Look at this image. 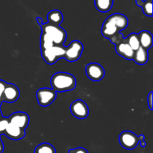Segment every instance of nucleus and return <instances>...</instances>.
<instances>
[{
	"label": "nucleus",
	"instance_id": "9",
	"mask_svg": "<svg viewBox=\"0 0 153 153\" xmlns=\"http://www.w3.org/2000/svg\"><path fill=\"white\" fill-rule=\"evenodd\" d=\"M85 73L88 79L94 82L102 80L105 76V70L102 66L97 63H90L85 67Z\"/></svg>",
	"mask_w": 153,
	"mask_h": 153
},
{
	"label": "nucleus",
	"instance_id": "31",
	"mask_svg": "<svg viewBox=\"0 0 153 153\" xmlns=\"http://www.w3.org/2000/svg\"><path fill=\"white\" fill-rule=\"evenodd\" d=\"M1 103H2V102H1V100H0V107H1Z\"/></svg>",
	"mask_w": 153,
	"mask_h": 153
},
{
	"label": "nucleus",
	"instance_id": "27",
	"mask_svg": "<svg viewBox=\"0 0 153 153\" xmlns=\"http://www.w3.org/2000/svg\"><path fill=\"white\" fill-rule=\"evenodd\" d=\"M139 137V143L140 144L141 147H145L146 146V142L144 140V135L143 134H140V135L138 136Z\"/></svg>",
	"mask_w": 153,
	"mask_h": 153
},
{
	"label": "nucleus",
	"instance_id": "26",
	"mask_svg": "<svg viewBox=\"0 0 153 153\" xmlns=\"http://www.w3.org/2000/svg\"><path fill=\"white\" fill-rule=\"evenodd\" d=\"M152 94L153 92H150L149 93V96L147 97V101H148V105H149V107L150 110H152Z\"/></svg>",
	"mask_w": 153,
	"mask_h": 153
},
{
	"label": "nucleus",
	"instance_id": "21",
	"mask_svg": "<svg viewBox=\"0 0 153 153\" xmlns=\"http://www.w3.org/2000/svg\"><path fill=\"white\" fill-rule=\"evenodd\" d=\"M127 43L129 45L130 47L134 51H136L140 47V42H139L138 34L137 33H131L126 38Z\"/></svg>",
	"mask_w": 153,
	"mask_h": 153
},
{
	"label": "nucleus",
	"instance_id": "8",
	"mask_svg": "<svg viewBox=\"0 0 153 153\" xmlns=\"http://www.w3.org/2000/svg\"><path fill=\"white\" fill-rule=\"evenodd\" d=\"M70 111L75 117L79 120H84L89 115L88 106L83 100H76L70 105Z\"/></svg>",
	"mask_w": 153,
	"mask_h": 153
},
{
	"label": "nucleus",
	"instance_id": "1",
	"mask_svg": "<svg viewBox=\"0 0 153 153\" xmlns=\"http://www.w3.org/2000/svg\"><path fill=\"white\" fill-rule=\"evenodd\" d=\"M50 84L55 92H66L76 88V79L70 73L58 72L52 76Z\"/></svg>",
	"mask_w": 153,
	"mask_h": 153
},
{
	"label": "nucleus",
	"instance_id": "16",
	"mask_svg": "<svg viewBox=\"0 0 153 153\" xmlns=\"http://www.w3.org/2000/svg\"><path fill=\"white\" fill-rule=\"evenodd\" d=\"M149 59V54L148 50L140 47L138 49L134 51L132 60L139 65H143L146 64Z\"/></svg>",
	"mask_w": 153,
	"mask_h": 153
},
{
	"label": "nucleus",
	"instance_id": "6",
	"mask_svg": "<svg viewBox=\"0 0 153 153\" xmlns=\"http://www.w3.org/2000/svg\"><path fill=\"white\" fill-rule=\"evenodd\" d=\"M36 97L38 104L42 107H46L55 101L57 94L52 88H43L37 91Z\"/></svg>",
	"mask_w": 153,
	"mask_h": 153
},
{
	"label": "nucleus",
	"instance_id": "10",
	"mask_svg": "<svg viewBox=\"0 0 153 153\" xmlns=\"http://www.w3.org/2000/svg\"><path fill=\"white\" fill-rule=\"evenodd\" d=\"M19 95V90L16 85L12 83H7L1 97V102L8 103L15 102L18 100Z\"/></svg>",
	"mask_w": 153,
	"mask_h": 153
},
{
	"label": "nucleus",
	"instance_id": "19",
	"mask_svg": "<svg viewBox=\"0 0 153 153\" xmlns=\"http://www.w3.org/2000/svg\"><path fill=\"white\" fill-rule=\"evenodd\" d=\"M136 4L142 7L145 15L148 16H152V0H136Z\"/></svg>",
	"mask_w": 153,
	"mask_h": 153
},
{
	"label": "nucleus",
	"instance_id": "28",
	"mask_svg": "<svg viewBox=\"0 0 153 153\" xmlns=\"http://www.w3.org/2000/svg\"><path fill=\"white\" fill-rule=\"evenodd\" d=\"M4 143H3L2 140H1V138H0V153H2L4 152Z\"/></svg>",
	"mask_w": 153,
	"mask_h": 153
},
{
	"label": "nucleus",
	"instance_id": "4",
	"mask_svg": "<svg viewBox=\"0 0 153 153\" xmlns=\"http://www.w3.org/2000/svg\"><path fill=\"white\" fill-rule=\"evenodd\" d=\"M65 52V46H54L49 49L41 51L42 58L47 64H55L61 58H64Z\"/></svg>",
	"mask_w": 153,
	"mask_h": 153
},
{
	"label": "nucleus",
	"instance_id": "14",
	"mask_svg": "<svg viewBox=\"0 0 153 153\" xmlns=\"http://www.w3.org/2000/svg\"><path fill=\"white\" fill-rule=\"evenodd\" d=\"M107 19H108L109 21H111L112 23L114 24L117 26V28L120 31L126 29V27L128 26V18H127L125 15L122 14V13H114V14L109 16Z\"/></svg>",
	"mask_w": 153,
	"mask_h": 153
},
{
	"label": "nucleus",
	"instance_id": "7",
	"mask_svg": "<svg viewBox=\"0 0 153 153\" xmlns=\"http://www.w3.org/2000/svg\"><path fill=\"white\" fill-rule=\"evenodd\" d=\"M119 141L124 149L131 150L139 144V137L135 133L131 131H123L119 136Z\"/></svg>",
	"mask_w": 153,
	"mask_h": 153
},
{
	"label": "nucleus",
	"instance_id": "24",
	"mask_svg": "<svg viewBox=\"0 0 153 153\" xmlns=\"http://www.w3.org/2000/svg\"><path fill=\"white\" fill-rule=\"evenodd\" d=\"M68 153H89L86 149L83 147H77L71 149L68 151Z\"/></svg>",
	"mask_w": 153,
	"mask_h": 153
},
{
	"label": "nucleus",
	"instance_id": "15",
	"mask_svg": "<svg viewBox=\"0 0 153 153\" xmlns=\"http://www.w3.org/2000/svg\"><path fill=\"white\" fill-rule=\"evenodd\" d=\"M139 42H140V47L149 50L152 46L153 37L152 34L149 31L143 30L138 34Z\"/></svg>",
	"mask_w": 153,
	"mask_h": 153
},
{
	"label": "nucleus",
	"instance_id": "2",
	"mask_svg": "<svg viewBox=\"0 0 153 153\" xmlns=\"http://www.w3.org/2000/svg\"><path fill=\"white\" fill-rule=\"evenodd\" d=\"M42 32H45L52 37L55 46H63L67 39V32L60 25H51L49 23H43L40 25Z\"/></svg>",
	"mask_w": 153,
	"mask_h": 153
},
{
	"label": "nucleus",
	"instance_id": "20",
	"mask_svg": "<svg viewBox=\"0 0 153 153\" xmlns=\"http://www.w3.org/2000/svg\"><path fill=\"white\" fill-rule=\"evenodd\" d=\"M54 46H55V44H54L52 37L46 33L42 32L41 36H40V49H41V51L49 49Z\"/></svg>",
	"mask_w": 153,
	"mask_h": 153
},
{
	"label": "nucleus",
	"instance_id": "22",
	"mask_svg": "<svg viewBox=\"0 0 153 153\" xmlns=\"http://www.w3.org/2000/svg\"><path fill=\"white\" fill-rule=\"evenodd\" d=\"M34 153H56V150L50 143H42L36 146Z\"/></svg>",
	"mask_w": 153,
	"mask_h": 153
},
{
	"label": "nucleus",
	"instance_id": "18",
	"mask_svg": "<svg viewBox=\"0 0 153 153\" xmlns=\"http://www.w3.org/2000/svg\"><path fill=\"white\" fill-rule=\"evenodd\" d=\"M114 0H94L95 7L99 11L106 13L111 9Z\"/></svg>",
	"mask_w": 153,
	"mask_h": 153
},
{
	"label": "nucleus",
	"instance_id": "17",
	"mask_svg": "<svg viewBox=\"0 0 153 153\" xmlns=\"http://www.w3.org/2000/svg\"><path fill=\"white\" fill-rule=\"evenodd\" d=\"M63 14L60 10H52L47 15L48 23L54 25H60L63 22Z\"/></svg>",
	"mask_w": 153,
	"mask_h": 153
},
{
	"label": "nucleus",
	"instance_id": "13",
	"mask_svg": "<svg viewBox=\"0 0 153 153\" xmlns=\"http://www.w3.org/2000/svg\"><path fill=\"white\" fill-rule=\"evenodd\" d=\"M4 134H5L8 138L11 139V140H19L25 137V130L9 123L5 131H4Z\"/></svg>",
	"mask_w": 153,
	"mask_h": 153
},
{
	"label": "nucleus",
	"instance_id": "23",
	"mask_svg": "<svg viewBox=\"0 0 153 153\" xmlns=\"http://www.w3.org/2000/svg\"><path fill=\"white\" fill-rule=\"evenodd\" d=\"M9 123L8 118L7 117H2L0 120V135L4 134L6 128Z\"/></svg>",
	"mask_w": 153,
	"mask_h": 153
},
{
	"label": "nucleus",
	"instance_id": "25",
	"mask_svg": "<svg viewBox=\"0 0 153 153\" xmlns=\"http://www.w3.org/2000/svg\"><path fill=\"white\" fill-rule=\"evenodd\" d=\"M6 84H7V82H4V80L0 79V100H1V97H2L3 92H4V88H5Z\"/></svg>",
	"mask_w": 153,
	"mask_h": 153
},
{
	"label": "nucleus",
	"instance_id": "3",
	"mask_svg": "<svg viewBox=\"0 0 153 153\" xmlns=\"http://www.w3.org/2000/svg\"><path fill=\"white\" fill-rule=\"evenodd\" d=\"M102 34L104 37L109 39V40L114 45L117 44L124 38L116 25L108 19L105 20L102 26Z\"/></svg>",
	"mask_w": 153,
	"mask_h": 153
},
{
	"label": "nucleus",
	"instance_id": "5",
	"mask_svg": "<svg viewBox=\"0 0 153 153\" xmlns=\"http://www.w3.org/2000/svg\"><path fill=\"white\" fill-rule=\"evenodd\" d=\"M84 46L79 40H73L65 47L64 58L70 62H75L80 58Z\"/></svg>",
	"mask_w": 153,
	"mask_h": 153
},
{
	"label": "nucleus",
	"instance_id": "11",
	"mask_svg": "<svg viewBox=\"0 0 153 153\" xmlns=\"http://www.w3.org/2000/svg\"><path fill=\"white\" fill-rule=\"evenodd\" d=\"M7 118H8L9 123L19 127L23 130H25L29 124V116L25 112H15Z\"/></svg>",
	"mask_w": 153,
	"mask_h": 153
},
{
	"label": "nucleus",
	"instance_id": "29",
	"mask_svg": "<svg viewBox=\"0 0 153 153\" xmlns=\"http://www.w3.org/2000/svg\"><path fill=\"white\" fill-rule=\"evenodd\" d=\"M37 22H38V24L40 25H42V24L43 23V20H42V19L40 17H37Z\"/></svg>",
	"mask_w": 153,
	"mask_h": 153
},
{
	"label": "nucleus",
	"instance_id": "12",
	"mask_svg": "<svg viewBox=\"0 0 153 153\" xmlns=\"http://www.w3.org/2000/svg\"><path fill=\"white\" fill-rule=\"evenodd\" d=\"M116 52L126 60H132L134 51L129 46L126 38H123L120 42L115 45Z\"/></svg>",
	"mask_w": 153,
	"mask_h": 153
},
{
	"label": "nucleus",
	"instance_id": "30",
	"mask_svg": "<svg viewBox=\"0 0 153 153\" xmlns=\"http://www.w3.org/2000/svg\"><path fill=\"white\" fill-rule=\"evenodd\" d=\"M2 117H2V114H1V110H0V120H1Z\"/></svg>",
	"mask_w": 153,
	"mask_h": 153
}]
</instances>
